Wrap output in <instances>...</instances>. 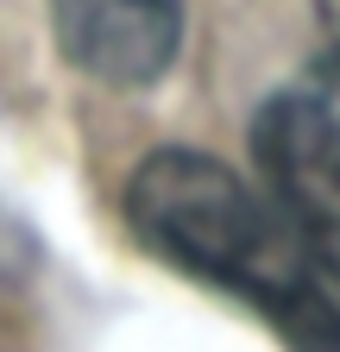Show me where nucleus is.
<instances>
[{
    "label": "nucleus",
    "mask_w": 340,
    "mask_h": 352,
    "mask_svg": "<svg viewBox=\"0 0 340 352\" xmlns=\"http://www.w3.org/2000/svg\"><path fill=\"white\" fill-rule=\"evenodd\" d=\"M126 227L151 258L259 308L296 352H340V308L309 245L271 195L208 151H151L126 183Z\"/></svg>",
    "instance_id": "f257e3e1"
},
{
    "label": "nucleus",
    "mask_w": 340,
    "mask_h": 352,
    "mask_svg": "<svg viewBox=\"0 0 340 352\" xmlns=\"http://www.w3.org/2000/svg\"><path fill=\"white\" fill-rule=\"evenodd\" d=\"M252 157L315 271L340 283V82L321 63H309L259 107Z\"/></svg>",
    "instance_id": "f03ea898"
},
{
    "label": "nucleus",
    "mask_w": 340,
    "mask_h": 352,
    "mask_svg": "<svg viewBox=\"0 0 340 352\" xmlns=\"http://www.w3.org/2000/svg\"><path fill=\"white\" fill-rule=\"evenodd\" d=\"M57 51L101 88H151L183 51V0H51Z\"/></svg>",
    "instance_id": "7ed1b4c3"
},
{
    "label": "nucleus",
    "mask_w": 340,
    "mask_h": 352,
    "mask_svg": "<svg viewBox=\"0 0 340 352\" xmlns=\"http://www.w3.org/2000/svg\"><path fill=\"white\" fill-rule=\"evenodd\" d=\"M19 264H25V233H19V220L0 214V277H19Z\"/></svg>",
    "instance_id": "20e7f679"
},
{
    "label": "nucleus",
    "mask_w": 340,
    "mask_h": 352,
    "mask_svg": "<svg viewBox=\"0 0 340 352\" xmlns=\"http://www.w3.org/2000/svg\"><path fill=\"white\" fill-rule=\"evenodd\" d=\"M321 19H328V51H321V69L340 82V0H321Z\"/></svg>",
    "instance_id": "39448f33"
}]
</instances>
